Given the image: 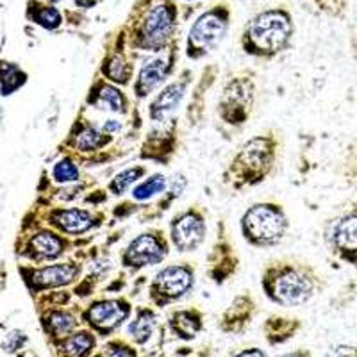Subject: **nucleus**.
<instances>
[{
    "instance_id": "1",
    "label": "nucleus",
    "mask_w": 357,
    "mask_h": 357,
    "mask_svg": "<svg viewBox=\"0 0 357 357\" xmlns=\"http://www.w3.org/2000/svg\"><path fill=\"white\" fill-rule=\"evenodd\" d=\"M261 286L273 304L301 307L325 288V282L312 264L298 259H279L263 268Z\"/></svg>"
},
{
    "instance_id": "2",
    "label": "nucleus",
    "mask_w": 357,
    "mask_h": 357,
    "mask_svg": "<svg viewBox=\"0 0 357 357\" xmlns=\"http://www.w3.org/2000/svg\"><path fill=\"white\" fill-rule=\"evenodd\" d=\"M279 151V138L275 132L256 134L240 146L223 174V183L234 190L257 186L264 183L273 172Z\"/></svg>"
},
{
    "instance_id": "3",
    "label": "nucleus",
    "mask_w": 357,
    "mask_h": 357,
    "mask_svg": "<svg viewBox=\"0 0 357 357\" xmlns=\"http://www.w3.org/2000/svg\"><path fill=\"white\" fill-rule=\"evenodd\" d=\"M293 36L291 17L282 9H270L252 18L243 34V49L250 56L273 57L284 52Z\"/></svg>"
},
{
    "instance_id": "4",
    "label": "nucleus",
    "mask_w": 357,
    "mask_h": 357,
    "mask_svg": "<svg viewBox=\"0 0 357 357\" xmlns=\"http://www.w3.org/2000/svg\"><path fill=\"white\" fill-rule=\"evenodd\" d=\"M240 229L252 247L273 248L288 236L289 218L280 204L256 202L241 215Z\"/></svg>"
},
{
    "instance_id": "5",
    "label": "nucleus",
    "mask_w": 357,
    "mask_h": 357,
    "mask_svg": "<svg viewBox=\"0 0 357 357\" xmlns=\"http://www.w3.org/2000/svg\"><path fill=\"white\" fill-rule=\"evenodd\" d=\"M254 106H256V81L250 73H238L223 84L216 113L225 126L241 127L248 122Z\"/></svg>"
},
{
    "instance_id": "6",
    "label": "nucleus",
    "mask_w": 357,
    "mask_h": 357,
    "mask_svg": "<svg viewBox=\"0 0 357 357\" xmlns=\"http://www.w3.org/2000/svg\"><path fill=\"white\" fill-rule=\"evenodd\" d=\"M195 268L190 263L162 266L149 284V298L155 307H165L183 301L195 288Z\"/></svg>"
},
{
    "instance_id": "7",
    "label": "nucleus",
    "mask_w": 357,
    "mask_h": 357,
    "mask_svg": "<svg viewBox=\"0 0 357 357\" xmlns=\"http://www.w3.org/2000/svg\"><path fill=\"white\" fill-rule=\"evenodd\" d=\"M324 240L340 263L357 268V202H350L327 222Z\"/></svg>"
},
{
    "instance_id": "8",
    "label": "nucleus",
    "mask_w": 357,
    "mask_h": 357,
    "mask_svg": "<svg viewBox=\"0 0 357 357\" xmlns=\"http://www.w3.org/2000/svg\"><path fill=\"white\" fill-rule=\"evenodd\" d=\"M170 240L165 232L159 229H149L127 243L120 254V263L134 275L143 268L161 264L170 254Z\"/></svg>"
},
{
    "instance_id": "9",
    "label": "nucleus",
    "mask_w": 357,
    "mask_h": 357,
    "mask_svg": "<svg viewBox=\"0 0 357 357\" xmlns=\"http://www.w3.org/2000/svg\"><path fill=\"white\" fill-rule=\"evenodd\" d=\"M229 13L225 9H209L197 18L188 34L186 54L191 59H200L216 49L227 34Z\"/></svg>"
},
{
    "instance_id": "10",
    "label": "nucleus",
    "mask_w": 357,
    "mask_h": 357,
    "mask_svg": "<svg viewBox=\"0 0 357 357\" xmlns=\"http://www.w3.org/2000/svg\"><path fill=\"white\" fill-rule=\"evenodd\" d=\"M175 31V13L168 4H158L146 13L138 29L134 45L139 50L159 52L167 49Z\"/></svg>"
},
{
    "instance_id": "11",
    "label": "nucleus",
    "mask_w": 357,
    "mask_h": 357,
    "mask_svg": "<svg viewBox=\"0 0 357 357\" xmlns=\"http://www.w3.org/2000/svg\"><path fill=\"white\" fill-rule=\"evenodd\" d=\"M207 222L200 207H188L177 213L170 222V245L181 254L197 252L206 241Z\"/></svg>"
},
{
    "instance_id": "12",
    "label": "nucleus",
    "mask_w": 357,
    "mask_h": 357,
    "mask_svg": "<svg viewBox=\"0 0 357 357\" xmlns=\"http://www.w3.org/2000/svg\"><path fill=\"white\" fill-rule=\"evenodd\" d=\"M65 143L72 149L70 155H73L77 161L84 159L88 162H98L102 161L100 152L113 143V136L104 132L97 123L79 118L77 122L73 123Z\"/></svg>"
},
{
    "instance_id": "13",
    "label": "nucleus",
    "mask_w": 357,
    "mask_h": 357,
    "mask_svg": "<svg viewBox=\"0 0 357 357\" xmlns=\"http://www.w3.org/2000/svg\"><path fill=\"white\" fill-rule=\"evenodd\" d=\"M132 314V305L127 298H102L95 301L82 311V320L88 325L89 331L107 336L116 331L123 321L129 320Z\"/></svg>"
},
{
    "instance_id": "14",
    "label": "nucleus",
    "mask_w": 357,
    "mask_h": 357,
    "mask_svg": "<svg viewBox=\"0 0 357 357\" xmlns=\"http://www.w3.org/2000/svg\"><path fill=\"white\" fill-rule=\"evenodd\" d=\"M104 218V213L89 211L82 207H54L49 213V225L63 236L77 238L100 227Z\"/></svg>"
},
{
    "instance_id": "15",
    "label": "nucleus",
    "mask_w": 357,
    "mask_h": 357,
    "mask_svg": "<svg viewBox=\"0 0 357 357\" xmlns=\"http://www.w3.org/2000/svg\"><path fill=\"white\" fill-rule=\"evenodd\" d=\"M82 272V264L73 263H56L49 266L29 268V275H25V282L31 291H43V289L65 288L79 280Z\"/></svg>"
},
{
    "instance_id": "16",
    "label": "nucleus",
    "mask_w": 357,
    "mask_h": 357,
    "mask_svg": "<svg viewBox=\"0 0 357 357\" xmlns=\"http://www.w3.org/2000/svg\"><path fill=\"white\" fill-rule=\"evenodd\" d=\"M191 82V73L184 72L183 75L175 81L168 82V84L162 86L158 91L154 98H152L149 111H146V116L152 123H162L174 118V114L177 113V109L183 104L184 97H186L188 86Z\"/></svg>"
},
{
    "instance_id": "17",
    "label": "nucleus",
    "mask_w": 357,
    "mask_h": 357,
    "mask_svg": "<svg viewBox=\"0 0 357 357\" xmlns=\"http://www.w3.org/2000/svg\"><path fill=\"white\" fill-rule=\"evenodd\" d=\"M70 247L72 241L68 240V236H63L52 229H40L27 240L24 256L34 263H47L59 259Z\"/></svg>"
},
{
    "instance_id": "18",
    "label": "nucleus",
    "mask_w": 357,
    "mask_h": 357,
    "mask_svg": "<svg viewBox=\"0 0 357 357\" xmlns=\"http://www.w3.org/2000/svg\"><path fill=\"white\" fill-rule=\"evenodd\" d=\"M172 75V57L154 56L143 63L138 77L132 82V93L138 100L158 93Z\"/></svg>"
},
{
    "instance_id": "19",
    "label": "nucleus",
    "mask_w": 357,
    "mask_h": 357,
    "mask_svg": "<svg viewBox=\"0 0 357 357\" xmlns=\"http://www.w3.org/2000/svg\"><path fill=\"white\" fill-rule=\"evenodd\" d=\"M175 136H177L175 118L162 123H154L142 146V158L146 161L168 162L175 154Z\"/></svg>"
},
{
    "instance_id": "20",
    "label": "nucleus",
    "mask_w": 357,
    "mask_h": 357,
    "mask_svg": "<svg viewBox=\"0 0 357 357\" xmlns=\"http://www.w3.org/2000/svg\"><path fill=\"white\" fill-rule=\"evenodd\" d=\"M86 106L113 114H129L130 98L123 93L120 86L106 79H95L86 97Z\"/></svg>"
},
{
    "instance_id": "21",
    "label": "nucleus",
    "mask_w": 357,
    "mask_h": 357,
    "mask_svg": "<svg viewBox=\"0 0 357 357\" xmlns=\"http://www.w3.org/2000/svg\"><path fill=\"white\" fill-rule=\"evenodd\" d=\"M100 73L104 79L116 86H129L134 75V66L127 61L122 52H114L102 61Z\"/></svg>"
},
{
    "instance_id": "22",
    "label": "nucleus",
    "mask_w": 357,
    "mask_h": 357,
    "mask_svg": "<svg viewBox=\"0 0 357 357\" xmlns=\"http://www.w3.org/2000/svg\"><path fill=\"white\" fill-rule=\"evenodd\" d=\"M155 324H158V318H155V312L151 307H138L132 320L127 324V334H129L134 343L143 345V343L151 340Z\"/></svg>"
},
{
    "instance_id": "23",
    "label": "nucleus",
    "mask_w": 357,
    "mask_h": 357,
    "mask_svg": "<svg viewBox=\"0 0 357 357\" xmlns=\"http://www.w3.org/2000/svg\"><path fill=\"white\" fill-rule=\"evenodd\" d=\"M170 327L178 337L191 340L202 329V314L197 309H184V311L172 312Z\"/></svg>"
},
{
    "instance_id": "24",
    "label": "nucleus",
    "mask_w": 357,
    "mask_h": 357,
    "mask_svg": "<svg viewBox=\"0 0 357 357\" xmlns=\"http://www.w3.org/2000/svg\"><path fill=\"white\" fill-rule=\"evenodd\" d=\"M95 336L91 331H79L63 337L59 350L65 357H88L95 349Z\"/></svg>"
},
{
    "instance_id": "25",
    "label": "nucleus",
    "mask_w": 357,
    "mask_h": 357,
    "mask_svg": "<svg viewBox=\"0 0 357 357\" xmlns=\"http://www.w3.org/2000/svg\"><path fill=\"white\" fill-rule=\"evenodd\" d=\"M45 329L49 331L54 337H66L75 331L79 325L77 317L73 312L66 311V309H50L43 318Z\"/></svg>"
},
{
    "instance_id": "26",
    "label": "nucleus",
    "mask_w": 357,
    "mask_h": 357,
    "mask_svg": "<svg viewBox=\"0 0 357 357\" xmlns=\"http://www.w3.org/2000/svg\"><path fill=\"white\" fill-rule=\"evenodd\" d=\"M146 175L145 165H132L129 168H123L122 172H118L107 184V191L114 197H123L134 184L139 183V178Z\"/></svg>"
},
{
    "instance_id": "27",
    "label": "nucleus",
    "mask_w": 357,
    "mask_h": 357,
    "mask_svg": "<svg viewBox=\"0 0 357 357\" xmlns=\"http://www.w3.org/2000/svg\"><path fill=\"white\" fill-rule=\"evenodd\" d=\"M167 186H168L167 175L154 174L151 175V177L139 181V183L132 188L130 197H132L134 202H149V200H152L154 197L162 195V193L167 191Z\"/></svg>"
},
{
    "instance_id": "28",
    "label": "nucleus",
    "mask_w": 357,
    "mask_h": 357,
    "mask_svg": "<svg viewBox=\"0 0 357 357\" xmlns=\"http://www.w3.org/2000/svg\"><path fill=\"white\" fill-rule=\"evenodd\" d=\"M52 178L56 184H73L81 181V168H79V161L73 155L66 154L63 155L59 161L52 167Z\"/></svg>"
},
{
    "instance_id": "29",
    "label": "nucleus",
    "mask_w": 357,
    "mask_h": 357,
    "mask_svg": "<svg viewBox=\"0 0 357 357\" xmlns=\"http://www.w3.org/2000/svg\"><path fill=\"white\" fill-rule=\"evenodd\" d=\"M27 82V73L13 63L0 61V93L8 97Z\"/></svg>"
},
{
    "instance_id": "30",
    "label": "nucleus",
    "mask_w": 357,
    "mask_h": 357,
    "mask_svg": "<svg viewBox=\"0 0 357 357\" xmlns=\"http://www.w3.org/2000/svg\"><path fill=\"white\" fill-rule=\"evenodd\" d=\"M188 188V177L184 174H174L170 178H168V186L167 191L162 193V199L155 204V216L162 215L165 211H168L172 207V204L177 199H181V195L184 193V190Z\"/></svg>"
},
{
    "instance_id": "31",
    "label": "nucleus",
    "mask_w": 357,
    "mask_h": 357,
    "mask_svg": "<svg viewBox=\"0 0 357 357\" xmlns=\"http://www.w3.org/2000/svg\"><path fill=\"white\" fill-rule=\"evenodd\" d=\"M31 18H33L36 24H40L41 27L49 29V31H52V29L61 25V13L57 11L56 8H38L36 11L31 15Z\"/></svg>"
},
{
    "instance_id": "32",
    "label": "nucleus",
    "mask_w": 357,
    "mask_h": 357,
    "mask_svg": "<svg viewBox=\"0 0 357 357\" xmlns=\"http://www.w3.org/2000/svg\"><path fill=\"white\" fill-rule=\"evenodd\" d=\"M95 357H138L136 356V350L132 347H129L123 341H109L100 354H97Z\"/></svg>"
},
{
    "instance_id": "33",
    "label": "nucleus",
    "mask_w": 357,
    "mask_h": 357,
    "mask_svg": "<svg viewBox=\"0 0 357 357\" xmlns=\"http://www.w3.org/2000/svg\"><path fill=\"white\" fill-rule=\"evenodd\" d=\"M325 357H357V347L336 345L327 352V356Z\"/></svg>"
},
{
    "instance_id": "34",
    "label": "nucleus",
    "mask_w": 357,
    "mask_h": 357,
    "mask_svg": "<svg viewBox=\"0 0 357 357\" xmlns=\"http://www.w3.org/2000/svg\"><path fill=\"white\" fill-rule=\"evenodd\" d=\"M100 129L104 130L106 134H109V136H114V134H118L120 130L123 129V123L120 122V120H114V118H109V120H106V122L100 123Z\"/></svg>"
},
{
    "instance_id": "35",
    "label": "nucleus",
    "mask_w": 357,
    "mask_h": 357,
    "mask_svg": "<svg viewBox=\"0 0 357 357\" xmlns=\"http://www.w3.org/2000/svg\"><path fill=\"white\" fill-rule=\"evenodd\" d=\"M234 357H268V356L261 349H247V350H241L240 354H236Z\"/></svg>"
},
{
    "instance_id": "36",
    "label": "nucleus",
    "mask_w": 357,
    "mask_h": 357,
    "mask_svg": "<svg viewBox=\"0 0 357 357\" xmlns=\"http://www.w3.org/2000/svg\"><path fill=\"white\" fill-rule=\"evenodd\" d=\"M343 295H350L352 298H357V282L347 286V288L343 289Z\"/></svg>"
},
{
    "instance_id": "37",
    "label": "nucleus",
    "mask_w": 357,
    "mask_h": 357,
    "mask_svg": "<svg viewBox=\"0 0 357 357\" xmlns=\"http://www.w3.org/2000/svg\"><path fill=\"white\" fill-rule=\"evenodd\" d=\"M282 357H309V354L307 352H293V354H286V356H282Z\"/></svg>"
},
{
    "instance_id": "38",
    "label": "nucleus",
    "mask_w": 357,
    "mask_h": 357,
    "mask_svg": "<svg viewBox=\"0 0 357 357\" xmlns=\"http://www.w3.org/2000/svg\"><path fill=\"white\" fill-rule=\"evenodd\" d=\"M352 49H354V56H356V59H357V33L352 40Z\"/></svg>"
},
{
    "instance_id": "39",
    "label": "nucleus",
    "mask_w": 357,
    "mask_h": 357,
    "mask_svg": "<svg viewBox=\"0 0 357 357\" xmlns=\"http://www.w3.org/2000/svg\"><path fill=\"white\" fill-rule=\"evenodd\" d=\"M50 2H52V4H56V2H59V0H50Z\"/></svg>"
}]
</instances>
